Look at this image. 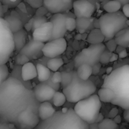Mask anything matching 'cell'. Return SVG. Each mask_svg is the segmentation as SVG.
<instances>
[{
  "instance_id": "cell-3",
  "label": "cell",
  "mask_w": 129,
  "mask_h": 129,
  "mask_svg": "<svg viewBox=\"0 0 129 129\" xmlns=\"http://www.w3.org/2000/svg\"><path fill=\"white\" fill-rule=\"evenodd\" d=\"M36 129H90V125L82 120L73 109H68L66 113L56 111L49 119L40 121Z\"/></svg>"
},
{
  "instance_id": "cell-37",
  "label": "cell",
  "mask_w": 129,
  "mask_h": 129,
  "mask_svg": "<svg viewBox=\"0 0 129 129\" xmlns=\"http://www.w3.org/2000/svg\"><path fill=\"white\" fill-rule=\"evenodd\" d=\"M26 4L33 9H38L43 6L44 0H23Z\"/></svg>"
},
{
  "instance_id": "cell-6",
  "label": "cell",
  "mask_w": 129,
  "mask_h": 129,
  "mask_svg": "<svg viewBox=\"0 0 129 129\" xmlns=\"http://www.w3.org/2000/svg\"><path fill=\"white\" fill-rule=\"evenodd\" d=\"M102 102L98 94H92L75 104L73 108L76 114L88 125L96 123L101 113Z\"/></svg>"
},
{
  "instance_id": "cell-13",
  "label": "cell",
  "mask_w": 129,
  "mask_h": 129,
  "mask_svg": "<svg viewBox=\"0 0 129 129\" xmlns=\"http://www.w3.org/2000/svg\"><path fill=\"white\" fill-rule=\"evenodd\" d=\"M67 16L63 13L52 14L49 21L53 24L52 40L60 38H64L67 30L66 28V19Z\"/></svg>"
},
{
  "instance_id": "cell-7",
  "label": "cell",
  "mask_w": 129,
  "mask_h": 129,
  "mask_svg": "<svg viewBox=\"0 0 129 129\" xmlns=\"http://www.w3.org/2000/svg\"><path fill=\"white\" fill-rule=\"evenodd\" d=\"M15 51L13 33L4 18H0V65L6 64Z\"/></svg>"
},
{
  "instance_id": "cell-49",
  "label": "cell",
  "mask_w": 129,
  "mask_h": 129,
  "mask_svg": "<svg viewBox=\"0 0 129 129\" xmlns=\"http://www.w3.org/2000/svg\"><path fill=\"white\" fill-rule=\"evenodd\" d=\"M5 14V8H4V7H3L2 4L1 3V2H0V18H4Z\"/></svg>"
},
{
  "instance_id": "cell-23",
  "label": "cell",
  "mask_w": 129,
  "mask_h": 129,
  "mask_svg": "<svg viewBox=\"0 0 129 129\" xmlns=\"http://www.w3.org/2000/svg\"><path fill=\"white\" fill-rule=\"evenodd\" d=\"M114 39L118 46L122 48H129V26L118 33Z\"/></svg>"
},
{
  "instance_id": "cell-11",
  "label": "cell",
  "mask_w": 129,
  "mask_h": 129,
  "mask_svg": "<svg viewBox=\"0 0 129 129\" xmlns=\"http://www.w3.org/2000/svg\"><path fill=\"white\" fill-rule=\"evenodd\" d=\"M73 10L76 18H91L95 11V7L88 0H75Z\"/></svg>"
},
{
  "instance_id": "cell-29",
  "label": "cell",
  "mask_w": 129,
  "mask_h": 129,
  "mask_svg": "<svg viewBox=\"0 0 129 129\" xmlns=\"http://www.w3.org/2000/svg\"><path fill=\"white\" fill-rule=\"evenodd\" d=\"M51 101L53 102V104L55 107H59L63 106L66 103L67 98H66V96L64 95V94L63 92L57 91L55 92V94H54L53 98H52Z\"/></svg>"
},
{
  "instance_id": "cell-53",
  "label": "cell",
  "mask_w": 129,
  "mask_h": 129,
  "mask_svg": "<svg viewBox=\"0 0 129 129\" xmlns=\"http://www.w3.org/2000/svg\"><path fill=\"white\" fill-rule=\"evenodd\" d=\"M103 119H104L103 116H102V114H101V113H100V114H99V116H98V119H97V122H96V123H98V122H101Z\"/></svg>"
},
{
  "instance_id": "cell-46",
  "label": "cell",
  "mask_w": 129,
  "mask_h": 129,
  "mask_svg": "<svg viewBox=\"0 0 129 129\" xmlns=\"http://www.w3.org/2000/svg\"><path fill=\"white\" fill-rule=\"evenodd\" d=\"M118 55H119V58L124 59V58H125L128 56V52H127V51L125 49H123L121 51H119V53L118 54Z\"/></svg>"
},
{
  "instance_id": "cell-32",
  "label": "cell",
  "mask_w": 129,
  "mask_h": 129,
  "mask_svg": "<svg viewBox=\"0 0 129 129\" xmlns=\"http://www.w3.org/2000/svg\"><path fill=\"white\" fill-rule=\"evenodd\" d=\"M9 69L6 64L0 65V85L9 77Z\"/></svg>"
},
{
  "instance_id": "cell-25",
  "label": "cell",
  "mask_w": 129,
  "mask_h": 129,
  "mask_svg": "<svg viewBox=\"0 0 129 129\" xmlns=\"http://www.w3.org/2000/svg\"><path fill=\"white\" fill-rule=\"evenodd\" d=\"M76 73L78 76L82 80H88L93 74L92 67L88 64H82L76 68Z\"/></svg>"
},
{
  "instance_id": "cell-40",
  "label": "cell",
  "mask_w": 129,
  "mask_h": 129,
  "mask_svg": "<svg viewBox=\"0 0 129 129\" xmlns=\"http://www.w3.org/2000/svg\"><path fill=\"white\" fill-rule=\"evenodd\" d=\"M106 48H107V50H109L110 52H114L115 51H116V48H117V44H116V42L115 41L114 39H110L109 41H107L106 42Z\"/></svg>"
},
{
  "instance_id": "cell-18",
  "label": "cell",
  "mask_w": 129,
  "mask_h": 129,
  "mask_svg": "<svg viewBox=\"0 0 129 129\" xmlns=\"http://www.w3.org/2000/svg\"><path fill=\"white\" fill-rule=\"evenodd\" d=\"M20 76L22 80L28 82L37 77V70L36 65L32 62H28L23 65L20 69Z\"/></svg>"
},
{
  "instance_id": "cell-20",
  "label": "cell",
  "mask_w": 129,
  "mask_h": 129,
  "mask_svg": "<svg viewBox=\"0 0 129 129\" xmlns=\"http://www.w3.org/2000/svg\"><path fill=\"white\" fill-rule=\"evenodd\" d=\"M13 41L15 51L19 53L27 42V32L24 28L13 33Z\"/></svg>"
},
{
  "instance_id": "cell-22",
  "label": "cell",
  "mask_w": 129,
  "mask_h": 129,
  "mask_svg": "<svg viewBox=\"0 0 129 129\" xmlns=\"http://www.w3.org/2000/svg\"><path fill=\"white\" fill-rule=\"evenodd\" d=\"M36 70H37V78L40 82H46L50 79L51 77V70L47 67V66L38 63L36 65Z\"/></svg>"
},
{
  "instance_id": "cell-27",
  "label": "cell",
  "mask_w": 129,
  "mask_h": 129,
  "mask_svg": "<svg viewBox=\"0 0 129 129\" xmlns=\"http://www.w3.org/2000/svg\"><path fill=\"white\" fill-rule=\"evenodd\" d=\"M122 8V4L116 0H110L104 5V9L107 13H116Z\"/></svg>"
},
{
  "instance_id": "cell-41",
  "label": "cell",
  "mask_w": 129,
  "mask_h": 129,
  "mask_svg": "<svg viewBox=\"0 0 129 129\" xmlns=\"http://www.w3.org/2000/svg\"><path fill=\"white\" fill-rule=\"evenodd\" d=\"M33 17H32L31 19H29V20L26 22V23L24 24L23 28H24V29H25L27 33L32 31V29H33Z\"/></svg>"
},
{
  "instance_id": "cell-2",
  "label": "cell",
  "mask_w": 129,
  "mask_h": 129,
  "mask_svg": "<svg viewBox=\"0 0 129 129\" xmlns=\"http://www.w3.org/2000/svg\"><path fill=\"white\" fill-rule=\"evenodd\" d=\"M102 88L113 90L116 94L112 104L129 110V65L118 67L104 79Z\"/></svg>"
},
{
  "instance_id": "cell-35",
  "label": "cell",
  "mask_w": 129,
  "mask_h": 129,
  "mask_svg": "<svg viewBox=\"0 0 129 129\" xmlns=\"http://www.w3.org/2000/svg\"><path fill=\"white\" fill-rule=\"evenodd\" d=\"M29 60H30L26 56H25V55H23V54H22L20 53H17V56L15 57V63L17 65H19V66H21V67L23 65H24L25 63L29 62Z\"/></svg>"
},
{
  "instance_id": "cell-26",
  "label": "cell",
  "mask_w": 129,
  "mask_h": 129,
  "mask_svg": "<svg viewBox=\"0 0 129 129\" xmlns=\"http://www.w3.org/2000/svg\"><path fill=\"white\" fill-rule=\"evenodd\" d=\"M64 62L61 57H54V58H49V60L47 61L46 66L52 72H57L58 70L63 65Z\"/></svg>"
},
{
  "instance_id": "cell-39",
  "label": "cell",
  "mask_w": 129,
  "mask_h": 129,
  "mask_svg": "<svg viewBox=\"0 0 129 129\" xmlns=\"http://www.w3.org/2000/svg\"><path fill=\"white\" fill-rule=\"evenodd\" d=\"M61 81H62V74H61V73L57 71V72H54L53 73V75H51V82L54 85H60L61 83Z\"/></svg>"
},
{
  "instance_id": "cell-16",
  "label": "cell",
  "mask_w": 129,
  "mask_h": 129,
  "mask_svg": "<svg viewBox=\"0 0 129 129\" xmlns=\"http://www.w3.org/2000/svg\"><path fill=\"white\" fill-rule=\"evenodd\" d=\"M43 6L52 14L63 13L70 10L63 0H44Z\"/></svg>"
},
{
  "instance_id": "cell-4",
  "label": "cell",
  "mask_w": 129,
  "mask_h": 129,
  "mask_svg": "<svg viewBox=\"0 0 129 129\" xmlns=\"http://www.w3.org/2000/svg\"><path fill=\"white\" fill-rule=\"evenodd\" d=\"M96 90L97 87L92 81L82 80L78 76L76 71H73L72 80L68 85L63 88L62 92L66 96L67 101L76 104L94 94Z\"/></svg>"
},
{
  "instance_id": "cell-12",
  "label": "cell",
  "mask_w": 129,
  "mask_h": 129,
  "mask_svg": "<svg viewBox=\"0 0 129 129\" xmlns=\"http://www.w3.org/2000/svg\"><path fill=\"white\" fill-rule=\"evenodd\" d=\"M44 45L45 43L36 41L32 39L26 42V44L19 53L26 56L29 60H38L44 56L42 52Z\"/></svg>"
},
{
  "instance_id": "cell-33",
  "label": "cell",
  "mask_w": 129,
  "mask_h": 129,
  "mask_svg": "<svg viewBox=\"0 0 129 129\" xmlns=\"http://www.w3.org/2000/svg\"><path fill=\"white\" fill-rule=\"evenodd\" d=\"M47 21H48V19L46 18L45 16H43V17L35 16V17H33V29H32V31H33L36 28L41 26L42 24H44Z\"/></svg>"
},
{
  "instance_id": "cell-5",
  "label": "cell",
  "mask_w": 129,
  "mask_h": 129,
  "mask_svg": "<svg viewBox=\"0 0 129 129\" xmlns=\"http://www.w3.org/2000/svg\"><path fill=\"white\" fill-rule=\"evenodd\" d=\"M128 26V18L119 11L104 14L99 18V28L105 36V42L114 39L118 33Z\"/></svg>"
},
{
  "instance_id": "cell-52",
  "label": "cell",
  "mask_w": 129,
  "mask_h": 129,
  "mask_svg": "<svg viewBox=\"0 0 129 129\" xmlns=\"http://www.w3.org/2000/svg\"><path fill=\"white\" fill-rule=\"evenodd\" d=\"M116 1H118L119 2H120L122 4V5H124L125 4L129 3V0H116Z\"/></svg>"
},
{
  "instance_id": "cell-30",
  "label": "cell",
  "mask_w": 129,
  "mask_h": 129,
  "mask_svg": "<svg viewBox=\"0 0 129 129\" xmlns=\"http://www.w3.org/2000/svg\"><path fill=\"white\" fill-rule=\"evenodd\" d=\"M118 125L115 123L113 119L107 118L104 119L98 124V129H117Z\"/></svg>"
},
{
  "instance_id": "cell-17",
  "label": "cell",
  "mask_w": 129,
  "mask_h": 129,
  "mask_svg": "<svg viewBox=\"0 0 129 129\" xmlns=\"http://www.w3.org/2000/svg\"><path fill=\"white\" fill-rule=\"evenodd\" d=\"M4 19L8 23L9 27L13 33L23 29L24 24L21 20L20 17H19L18 14L15 11H11L5 14Z\"/></svg>"
},
{
  "instance_id": "cell-50",
  "label": "cell",
  "mask_w": 129,
  "mask_h": 129,
  "mask_svg": "<svg viewBox=\"0 0 129 129\" xmlns=\"http://www.w3.org/2000/svg\"><path fill=\"white\" fill-rule=\"evenodd\" d=\"M113 121L115 122V123H116L117 125H119V124H120V123L122 122V116H119V115H117V116H116L115 118H113Z\"/></svg>"
},
{
  "instance_id": "cell-42",
  "label": "cell",
  "mask_w": 129,
  "mask_h": 129,
  "mask_svg": "<svg viewBox=\"0 0 129 129\" xmlns=\"http://www.w3.org/2000/svg\"><path fill=\"white\" fill-rule=\"evenodd\" d=\"M0 129H17L14 125L0 122Z\"/></svg>"
},
{
  "instance_id": "cell-45",
  "label": "cell",
  "mask_w": 129,
  "mask_h": 129,
  "mask_svg": "<svg viewBox=\"0 0 129 129\" xmlns=\"http://www.w3.org/2000/svg\"><path fill=\"white\" fill-rule=\"evenodd\" d=\"M118 113H119V110H118L117 108H113V109H111V110L109 113V117H110V119H113V118H115L118 115Z\"/></svg>"
},
{
  "instance_id": "cell-38",
  "label": "cell",
  "mask_w": 129,
  "mask_h": 129,
  "mask_svg": "<svg viewBox=\"0 0 129 129\" xmlns=\"http://www.w3.org/2000/svg\"><path fill=\"white\" fill-rule=\"evenodd\" d=\"M111 55H112V52L106 49L101 56L100 63L101 64H107L108 63H110V59Z\"/></svg>"
},
{
  "instance_id": "cell-34",
  "label": "cell",
  "mask_w": 129,
  "mask_h": 129,
  "mask_svg": "<svg viewBox=\"0 0 129 129\" xmlns=\"http://www.w3.org/2000/svg\"><path fill=\"white\" fill-rule=\"evenodd\" d=\"M66 28L69 32H73L76 29V19L72 17H67L66 19Z\"/></svg>"
},
{
  "instance_id": "cell-8",
  "label": "cell",
  "mask_w": 129,
  "mask_h": 129,
  "mask_svg": "<svg viewBox=\"0 0 129 129\" xmlns=\"http://www.w3.org/2000/svg\"><path fill=\"white\" fill-rule=\"evenodd\" d=\"M106 50L104 43L90 45L88 48L82 49L75 57V67L78 68L82 64H88L91 67L100 63V58L103 52Z\"/></svg>"
},
{
  "instance_id": "cell-24",
  "label": "cell",
  "mask_w": 129,
  "mask_h": 129,
  "mask_svg": "<svg viewBox=\"0 0 129 129\" xmlns=\"http://www.w3.org/2000/svg\"><path fill=\"white\" fill-rule=\"evenodd\" d=\"M98 95L101 101L104 103H112L116 97L114 91L107 88H100L98 91Z\"/></svg>"
},
{
  "instance_id": "cell-44",
  "label": "cell",
  "mask_w": 129,
  "mask_h": 129,
  "mask_svg": "<svg viewBox=\"0 0 129 129\" xmlns=\"http://www.w3.org/2000/svg\"><path fill=\"white\" fill-rule=\"evenodd\" d=\"M122 12L127 18H129V3L123 5L122 8Z\"/></svg>"
},
{
  "instance_id": "cell-19",
  "label": "cell",
  "mask_w": 129,
  "mask_h": 129,
  "mask_svg": "<svg viewBox=\"0 0 129 129\" xmlns=\"http://www.w3.org/2000/svg\"><path fill=\"white\" fill-rule=\"evenodd\" d=\"M56 113V110L53 105L47 101L40 103L38 109V116L40 119V121H45L51 118Z\"/></svg>"
},
{
  "instance_id": "cell-9",
  "label": "cell",
  "mask_w": 129,
  "mask_h": 129,
  "mask_svg": "<svg viewBox=\"0 0 129 129\" xmlns=\"http://www.w3.org/2000/svg\"><path fill=\"white\" fill-rule=\"evenodd\" d=\"M40 122L38 113L32 109L21 113L14 124L17 129H35Z\"/></svg>"
},
{
  "instance_id": "cell-47",
  "label": "cell",
  "mask_w": 129,
  "mask_h": 129,
  "mask_svg": "<svg viewBox=\"0 0 129 129\" xmlns=\"http://www.w3.org/2000/svg\"><path fill=\"white\" fill-rule=\"evenodd\" d=\"M118 59H119V55H118L117 54L112 53V55H111V57H110V63L115 62V61H116Z\"/></svg>"
},
{
  "instance_id": "cell-54",
  "label": "cell",
  "mask_w": 129,
  "mask_h": 129,
  "mask_svg": "<svg viewBox=\"0 0 129 129\" xmlns=\"http://www.w3.org/2000/svg\"><path fill=\"white\" fill-rule=\"evenodd\" d=\"M35 129H36V128H35Z\"/></svg>"
},
{
  "instance_id": "cell-36",
  "label": "cell",
  "mask_w": 129,
  "mask_h": 129,
  "mask_svg": "<svg viewBox=\"0 0 129 129\" xmlns=\"http://www.w3.org/2000/svg\"><path fill=\"white\" fill-rule=\"evenodd\" d=\"M61 74H62V81H61L60 84L63 88L70 83V82L72 80V72L71 73L63 72V73H61Z\"/></svg>"
},
{
  "instance_id": "cell-48",
  "label": "cell",
  "mask_w": 129,
  "mask_h": 129,
  "mask_svg": "<svg viewBox=\"0 0 129 129\" xmlns=\"http://www.w3.org/2000/svg\"><path fill=\"white\" fill-rule=\"evenodd\" d=\"M123 118L124 119L129 123V110H125L123 113Z\"/></svg>"
},
{
  "instance_id": "cell-43",
  "label": "cell",
  "mask_w": 129,
  "mask_h": 129,
  "mask_svg": "<svg viewBox=\"0 0 129 129\" xmlns=\"http://www.w3.org/2000/svg\"><path fill=\"white\" fill-rule=\"evenodd\" d=\"M101 63H98L95 65H94L92 67V71H93V75H97L99 73L101 68Z\"/></svg>"
},
{
  "instance_id": "cell-21",
  "label": "cell",
  "mask_w": 129,
  "mask_h": 129,
  "mask_svg": "<svg viewBox=\"0 0 129 129\" xmlns=\"http://www.w3.org/2000/svg\"><path fill=\"white\" fill-rule=\"evenodd\" d=\"M105 41V36L100 28H94L91 30L87 37V42L90 45L101 44Z\"/></svg>"
},
{
  "instance_id": "cell-14",
  "label": "cell",
  "mask_w": 129,
  "mask_h": 129,
  "mask_svg": "<svg viewBox=\"0 0 129 129\" xmlns=\"http://www.w3.org/2000/svg\"><path fill=\"white\" fill-rule=\"evenodd\" d=\"M57 91L45 82H40L33 88L34 96L39 103L47 102L52 100L54 94Z\"/></svg>"
},
{
  "instance_id": "cell-31",
  "label": "cell",
  "mask_w": 129,
  "mask_h": 129,
  "mask_svg": "<svg viewBox=\"0 0 129 129\" xmlns=\"http://www.w3.org/2000/svg\"><path fill=\"white\" fill-rule=\"evenodd\" d=\"M23 0H0L5 11V9H14L17 8Z\"/></svg>"
},
{
  "instance_id": "cell-1",
  "label": "cell",
  "mask_w": 129,
  "mask_h": 129,
  "mask_svg": "<svg viewBox=\"0 0 129 129\" xmlns=\"http://www.w3.org/2000/svg\"><path fill=\"white\" fill-rule=\"evenodd\" d=\"M39 104L33 90L14 76H9L0 85V122L14 125L19 115L27 109L38 113Z\"/></svg>"
},
{
  "instance_id": "cell-10",
  "label": "cell",
  "mask_w": 129,
  "mask_h": 129,
  "mask_svg": "<svg viewBox=\"0 0 129 129\" xmlns=\"http://www.w3.org/2000/svg\"><path fill=\"white\" fill-rule=\"evenodd\" d=\"M67 48V42L64 38L51 40L45 43L42 49L43 55L48 58L57 57L65 52Z\"/></svg>"
},
{
  "instance_id": "cell-28",
  "label": "cell",
  "mask_w": 129,
  "mask_h": 129,
  "mask_svg": "<svg viewBox=\"0 0 129 129\" xmlns=\"http://www.w3.org/2000/svg\"><path fill=\"white\" fill-rule=\"evenodd\" d=\"M91 23V18H76V28L82 33L89 27Z\"/></svg>"
},
{
  "instance_id": "cell-15",
  "label": "cell",
  "mask_w": 129,
  "mask_h": 129,
  "mask_svg": "<svg viewBox=\"0 0 129 129\" xmlns=\"http://www.w3.org/2000/svg\"><path fill=\"white\" fill-rule=\"evenodd\" d=\"M52 33L53 24L48 20L33 31V39L42 43H46L52 40Z\"/></svg>"
},
{
  "instance_id": "cell-51",
  "label": "cell",
  "mask_w": 129,
  "mask_h": 129,
  "mask_svg": "<svg viewBox=\"0 0 129 129\" xmlns=\"http://www.w3.org/2000/svg\"><path fill=\"white\" fill-rule=\"evenodd\" d=\"M113 71V68L112 67H108V68L107 69L106 73H107V75H110Z\"/></svg>"
}]
</instances>
